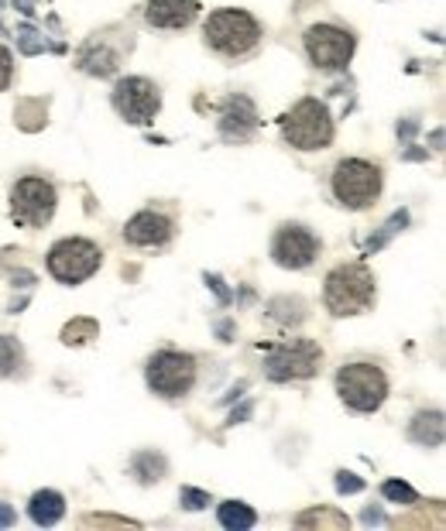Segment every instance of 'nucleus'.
<instances>
[{
    "instance_id": "1",
    "label": "nucleus",
    "mask_w": 446,
    "mask_h": 531,
    "mask_svg": "<svg viewBox=\"0 0 446 531\" xmlns=\"http://www.w3.org/2000/svg\"><path fill=\"white\" fill-rule=\"evenodd\" d=\"M323 302L337 319L368 312L374 305V275L368 264H337L323 281Z\"/></svg>"
},
{
    "instance_id": "2",
    "label": "nucleus",
    "mask_w": 446,
    "mask_h": 531,
    "mask_svg": "<svg viewBox=\"0 0 446 531\" xmlns=\"http://www.w3.org/2000/svg\"><path fill=\"white\" fill-rule=\"evenodd\" d=\"M203 38L223 59H244L261 42V24L241 7H220L203 24Z\"/></svg>"
},
{
    "instance_id": "3",
    "label": "nucleus",
    "mask_w": 446,
    "mask_h": 531,
    "mask_svg": "<svg viewBox=\"0 0 446 531\" xmlns=\"http://www.w3.org/2000/svg\"><path fill=\"white\" fill-rule=\"evenodd\" d=\"M337 394L340 401L350 408V412L371 415L385 405L388 398V377L385 370L371 360H354V364H344L337 370Z\"/></svg>"
},
{
    "instance_id": "4",
    "label": "nucleus",
    "mask_w": 446,
    "mask_h": 531,
    "mask_svg": "<svg viewBox=\"0 0 446 531\" xmlns=\"http://www.w3.org/2000/svg\"><path fill=\"white\" fill-rule=\"evenodd\" d=\"M381 185H385V175H381V165L368 162V158H344L333 168V199L347 209H371L381 196Z\"/></svg>"
},
{
    "instance_id": "5",
    "label": "nucleus",
    "mask_w": 446,
    "mask_h": 531,
    "mask_svg": "<svg viewBox=\"0 0 446 531\" xmlns=\"http://www.w3.org/2000/svg\"><path fill=\"white\" fill-rule=\"evenodd\" d=\"M282 138L285 144H292L296 151H323L333 141V117L326 110V103L313 100H299L289 114L282 117Z\"/></svg>"
},
{
    "instance_id": "6",
    "label": "nucleus",
    "mask_w": 446,
    "mask_h": 531,
    "mask_svg": "<svg viewBox=\"0 0 446 531\" xmlns=\"http://www.w3.org/2000/svg\"><path fill=\"white\" fill-rule=\"evenodd\" d=\"M45 264H49V275L55 281H62V285H79V281L93 278L100 271L103 251L86 237H62L59 244H52Z\"/></svg>"
},
{
    "instance_id": "7",
    "label": "nucleus",
    "mask_w": 446,
    "mask_h": 531,
    "mask_svg": "<svg viewBox=\"0 0 446 531\" xmlns=\"http://www.w3.org/2000/svg\"><path fill=\"white\" fill-rule=\"evenodd\" d=\"M148 377V388L162 398H186L189 391L196 388V357L193 353H182V350H158L155 357L148 360L145 367Z\"/></svg>"
},
{
    "instance_id": "8",
    "label": "nucleus",
    "mask_w": 446,
    "mask_h": 531,
    "mask_svg": "<svg viewBox=\"0 0 446 531\" xmlns=\"http://www.w3.org/2000/svg\"><path fill=\"white\" fill-rule=\"evenodd\" d=\"M55 203H59V196H55V185L49 179L28 175V179L14 182V189H11V220L18 223V227L42 230V227H49V223H52Z\"/></svg>"
},
{
    "instance_id": "9",
    "label": "nucleus",
    "mask_w": 446,
    "mask_h": 531,
    "mask_svg": "<svg viewBox=\"0 0 446 531\" xmlns=\"http://www.w3.org/2000/svg\"><path fill=\"white\" fill-rule=\"evenodd\" d=\"M323 364V350L320 343L313 340H285L265 357V374L272 381L285 384V381H306L313 377Z\"/></svg>"
},
{
    "instance_id": "10",
    "label": "nucleus",
    "mask_w": 446,
    "mask_h": 531,
    "mask_svg": "<svg viewBox=\"0 0 446 531\" xmlns=\"http://www.w3.org/2000/svg\"><path fill=\"white\" fill-rule=\"evenodd\" d=\"M302 42H306L309 62L323 72L347 69L350 59H354V48H357L354 35L344 28H337V24H313V28L302 35Z\"/></svg>"
},
{
    "instance_id": "11",
    "label": "nucleus",
    "mask_w": 446,
    "mask_h": 531,
    "mask_svg": "<svg viewBox=\"0 0 446 531\" xmlns=\"http://www.w3.org/2000/svg\"><path fill=\"white\" fill-rule=\"evenodd\" d=\"M110 100H114V110L127 124H151L158 107H162V93H158V86L145 76L121 79V83L114 86V93H110Z\"/></svg>"
},
{
    "instance_id": "12",
    "label": "nucleus",
    "mask_w": 446,
    "mask_h": 531,
    "mask_svg": "<svg viewBox=\"0 0 446 531\" xmlns=\"http://www.w3.org/2000/svg\"><path fill=\"white\" fill-rule=\"evenodd\" d=\"M320 240H316L313 230L299 227V223H285L282 230L275 233L272 240V257L278 268H289V271H302L320 257Z\"/></svg>"
},
{
    "instance_id": "13",
    "label": "nucleus",
    "mask_w": 446,
    "mask_h": 531,
    "mask_svg": "<svg viewBox=\"0 0 446 531\" xmlns=\"http://www.w3.org/2000/svg\"><path fill=\"white\" fill-rule=\"evenodd\" d=\"M175 233V220L162 209H141L131 220L124 223V240L138 251H158L172 240Z\"/></svg>"
},
{
    "instance_id": "14",
    "label": "nucleus",
    "mask_w": 446,
    "mask_h": 531,
    "mask_svg": "<svg viewBox=\"0 0 446 531\" xmlns=\"http://www.w3.org/2000/svg\"><path fill=\"white\" fill-rule=\"evenodd\" d=\"M199 0H148L145 21L158 31H182L196 21Z\"/></svg>"
},
{
    "instance_id": "15",
    "label": "nucleus",
    "mask_w": 446,
    "mask_h": 531,
    "mask_svg": "<svg viewBox=\"0 0 446 531\" xmlns=\"http://www.w3.org/2000/svg\"><path fill=\"white\" fill-rule=\"evenodd\" d=\"M254 127H258V114H254L251 100H244V96L230 100L227 110H223V117H220V134H223V138H227V141H244Z\"/></svg>"
},
{
    "instance_id": "16",
    "label": "nucleus",
    "mask_w": 446,
    "mask_h": 531,
    "mask_svg": "<svg viewBox=\"0 0 446 531\" xmlns=\"http://www.w3.org/2000/svg\"><path fill=\"white\" fill-rule=\"evenodd\" d=\"M117 66H121V52H110L103 38L86 42V48L79 52V69L90 72V76H110V72H117Z\"/></svg>"
},
{
    "instance_id": "17",
    "label": "nucleus",
    "mask_w": 446,
    "mask_h": 531,
    "mask_svg": "<svg viewBox=\"0 0 446 531\" xmlns=\"http://www.w3.org/2000/svg\"><path fill=\"white\" fill-rule=\"evenodd\" d=\"M28 514L35 525L52 528V525H59L62 514H66V501H62V494H55V490H38L28 504Z\"/></svg>"
},
{
    "instance_id": "18",
    "label": "nucleus",
    "mask_w": 446,
    "mask_h": 531,
    "mask_svg": "<svg viewBox=\"0 0 446 531\" xmlns=\"http://www.w3.org/2000/svg\"><path fill=\"white\" fill-rule=\"evenodd\" d=\"M217 518H220V525L230 528V531H248V528H254L258 514H254L248 504H241V501H223Z\"/></svg>"
},
{
    "instance_id": "19",
    "label": "nucleus",
    "mask_w": 446,
    "mask_h": 531,
    "mask_svg": "<svg viewBox=\"0 0 446 531\" xmlns=\"http://www.w3.org/2000/svg\"><path fill=\"white\" fill-rule=\"evenodd\" d=\"M25 364V350L14 336H0V377H11Z\"/></svg>"
},
{
    "instance_id": "20",
    "label": "nucleus",
    "mask_w": 446,
    "mask_h": 531,
    "mask_svg": "<svg viewBox=\"0 0 446 531\" xmlns=\"http://www.w3.org/2000/svg\"><path fill=\"white\" fill-rule=\"evenodd\" d=\"M93 336H97V323H93V319H79V323H73V326H66L62 329V340L69 343V347H79V343H86V340H93Z\"/></svg>"
},
{
    "instance_id": "21",
    "label": "nucleus",
    "mask_w": 446,
    "mask_h": 531,
    "mask_svg": "<svg viewBox=\"0 0 446 531\" xmlns=\"http://www.w3.org/2000/svg\"><path fill=\"white\" fill-rule=\"evenodd\" d=\"M381 494L388 497V501H395V504H416V490H412L409 484H398V480H388L385 487H381Z\"/></svg>"
},
{
    "instance_id": "22",
    "label": "nucleus",
    "mask_w": 446,
    "mask_h": 531,
    "mask_svg": "<svg viewBox=\"0 0 446 531\" xmlns=\"http://www.w3.org/2000/svg\"><path fill=\"white\" fill-rule=\"evenodd\" d=\"M309 521H316V525H330V528H344L347 525V518L344 514H330V511H309V514H302V518L296 521V525H309Z\"/></svg>"
},
{
    "instance_id": "23",
    "label": "nucleus",
    "mask_w": 446,
    "mask_h": 531,
    "mask_svg": "<svg viewBox=\"0 0 446 531\" xmlns=\"http://www.w3.org/2000/svg\"><path fill=\"white\" fill-rule=\"evenodd\" d=\"M11 79H14V55L7 52L4 45H0V93L11 86Z\"/></svg>"
},
{
    "instance_id": "24",
    "label": "nucleus",
    "mask_w": 446,
    "mask_h": 531,
    "mask_svg": "<svg viewBox=\"0 0 446 531\" xmlns=\"http://www.w3.org/2000/svg\"><path fill=\"white\" fill-rule=\"evenodd\" d=\"M182 501H186V508H203V504H210V497L199 494V490H182Z\"/></svg>"
},
{
    "instance_id": "25",
    "label": "nucleus",
    "mask_w": 446,
    "mask_h": 531,
    "mask_svg": "<svg viewBox=\"0 0 446 531\" xmlns=\"http://www.w3.org/2000/svg\"><path fill=\"white\" fill-rule=\"evenodd\" d=\"M14 521H18V514L7 508V504H0V528H11Z\"/></svg>"
},
{
    "instance_id": "26",
    "label": "nucleus",
    "mask_w": 446,
    "mask_h": 531,
    "mask_svg": "<svg viewBox=\"0 0 446 531\" xmlns=\"http://www.w3.org/2000/svg\"><path fill=\"white\" fill-rule=\"evenodd\" d=\"M340 490H361V480H347V473H340Z\"/></svg>"
}]
</instances>
